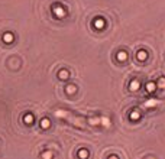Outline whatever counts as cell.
Instances as JSON below:
<instances>
[{
  "mask_svg": "<svg viewBox=\"0 0 165 159\" xmlns=\"http://www.w3.org/2000/svg\"><path fill=\"white\" fill-rule=\"evenodd\" d=\"M54 13L57 15L58 19H61V17L65 16V10H64V7H61L59 4H55V6H54Z\"/></svg>",
  "mask_w": 165,
  "mask_h": 159,
  "instance_id": "obj_1",
  "label": "cell"
},
{
  "mask_svg": "<svg viewBox=\"0 0 165 159\" xmlns=\"http://www.w3.org/2000/svg\"><path fill=\"white\" fill-rule=\"evenodd\" d=\"M93 25H94V28H96V29H103V28L106 26V22H104V19H103V17H97V19H94Z\"/></svg>",
  "mask_w": 165,
  "mask_h": 159,
  "instance_id": "obj_2",
  "label": "cell"
},
{
  "mask_svg": "<svg viewBox=\"0 0 165 159\" xmlns=\"http://www.w3.org/2000/svg\"><path fill=\"white\" fill-rule=\"evenodd\" d=\"M139 88H141V84H139V81H138V80L130 81V84H129V90H130V91H138Z\"/></svg>",
  "mask_w": 165,
  "mask_h": 159,
  "instance_id": "obj_3",
  "label": "cell"
},
{
  "mask_svg": "<svg viewBox=\"0 0 165 159\" xmlns=\"http://www.w3.org/2000/svg\"><path fill=\"white\" fill-rule=\"evenodd\" d=\"M116 58H117V61H120V62H124L126 59H127V52L126 51H119L117 52V55H116Z\"/></svg>",
  "mask_w": 165,
  "mask_h": 159,
  "instance_id": "obj_4",
  "label": "cell"
},
{
  "mask_svg": "<svg viewBox=\"0 0 165 159\" xmlns=\"http://www.w3.org/2000/svg\"><path fill=\"white\" fill-rule=\"evenodd\" d=\"M136 58H138L139 61H145V59L148 58V52H146L145 49H141V51H138V54H136Z\"/></svg>",
  "mask_w": 165,
  "mask_h": 159,
  "instance_id": "obj_5",
  "label": "cell"
},
{
  "mask_svg": "<svg viewBox=\"0 0 165 159\" xmlns=\"http://www.w3.org/2000/svg\"><path fill=\"white\" fill-rule=\"evenodd\" d=\"M13 39H15V36H13L10 32H6V33L3 35V42H4V43H12Z\"/></svg>",
  "mask_w": 165,
  "mask_h": 159,
  "instance_id": "obj_6",
  "label": "cell"
},
{
  "mask_svg": "<svg viewBox=\"0 0 165 159\" xmlns=\"http://www.w3.org/2000/svg\"><path fill=\"white\" fill-rule=\"evenodd\" d=\"M58 78L59 80H68L70 78V73H68L67 70H61V71L58 73Z\"/></svg>",
  "mask_w": 165,
  "mask_h": 159,
  "instance_id": "obj_7",
  "label": "cell"
},
{
  "mask_svg": "<svg viewBox=\"0 0 165 159\" xmlns=\"http://www.w3.org/2000/svg\"><path fill=\"white\" fill-rule=\"evenodd\" d=\"M65 91H67V94L71 96V94H74V93L77 91V87H76L74 84H68V85L65 87Z\"/></svg>",
  "mask_w": 165,
  "mask_h": 159,
  "instance_id": "obj_8",
  "label": "cell"
},
{
  "mask_svg": "<svg viewBox=\"0 0 165 159\" xmlns=\"http://www.w3.org/2000/svg\"><path fill=\"white\" fill-rule=\"evenodd\" d=\"M23 121H25L26 124H32V123H34V114H32V113H28V114H25Z\"/></svg>",
  "mask_w": 165,
  "mask_h": 159,
  "instance_id": "obj_9",
  "label": "cell"
},
{
  "mask_svg": "<svg viewBox=\"0 0 165 159\" xmlns=\"http://www.w3.org/2000/svg\"><path fill=\"white\" fill-rule=\"evenodd\" d=\"M145 87H146V91H148V93H154V91L157 90V84H155V82H148Z\"/></svg>",
  "mask_w": 165,
  "mask_h": 159,
  "instance_id": "obj_10",
  "label": "cell"
},
{
  "mask_svg": "<svg viewBox=\"0 0 165 159\" xmlns=\"http://www.w3.org/2000/svg\"><path fill=\"white\" fill-rule=\"evenodd\" d=\"M78 158L87 159L88 158V151H87V149H80V151H78Z\"/></svg>",
  "mask_w": 165,
  "mask_h": 159,
  "instance_id": "obj_11",
  "label": "cell"
},
{
  "mask_svg": "<svg viewBox=\"0 0 165 159\" xmlns=\"http://www.w3.org/2000/svg\"><path fill=\"white\" fill-rule=\"evenodd\" d=\"M41 158H42V159H52V158H54V153H52L51 151L42 152V153H41Z\"/></svg>",
  "mask_w": 165,
  "mask_h": 159,
  "instance_id": "obj_12",
  "label": "cell"
},
{
  "mask_svg": "<svg viewBox=\"0 0 165 159\" xmlns=\"http://www.w3.org/2000/svg\"><path fill=\"white\" fill-rule=\"evenodd\" d=\"M49 126H51V121H49V119H46V117H45V119L41 120V127H42V129H48Z\"/></svg>",
  "mask_w": 165,
  "mask_h": 159,
  "instance_id": "obj_13",
  "label": "cell"
},
{
  "mask_svg": "<svg viewBox=\"0 0 165 159\" xmlns=\"http://www.w3.org/2000/svg\"><path fill=\"white\" fill-rule=\"evenodd\" d=\"M130 120H139V117H141V113L138 112V110H133L132 113H130Z\"/></svg>",
  "mask_w": 165,
  "mask_h": 159,
  "instance_id": "obj_14",
  "label": "cell"
},
{
  "mask_svg": "<svg viewBox=\"0 0 165 159\" xmlns=\"http://www.w3.org/2000/svg\"><path fill=\"white\" fill-rule=\"evenodd\" d=\"M88 123L90 124H100V117H91V119H88Z\"/></svg>",
  "mask_w": 165,
  "mask_h": 159,
  "instance_id": "obj_15",
  "label": "cell"
},
{
  "mask_svg": "<svg viewBox=\"0 0 165 159\" xmlns=\"http://www.w3.org/2000/svg\"><path fill=\"white\" fill-rule=\"evenodd\" d=\"M157 87H158V88H165V78H159V80H158Z\"/></svg>",
  "mask_w": 165,
  "mask_h": 159,
  "instance_id": "obj_16",
  "label": "cell"
},
{
  "mask_svg": "<svg viewBox=\"0 0 165 159\" xmlns=\"http://www.w3.org/2000/svg\"><path fill=\"white\" fill-rule=\"evenodd\" d=\"M109 159H119L116 155H112V156H109Z\"/></svg>",
  "mask_w": 165,
  "mask_h": 159,
  "instance_id": "obj_17",
  "label": "cell"
}]
</instances>
